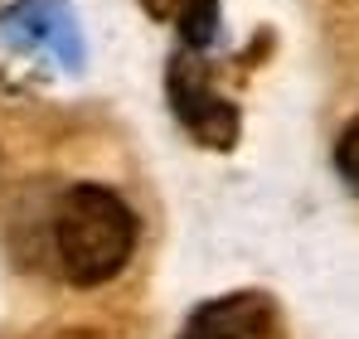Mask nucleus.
Returning <instances> with one entry per match:
<instances>
[{
	"mask_svg": "<svg viewBox=\"0 0 359 339\" xmlns=\"http://www.w3.org/2000/svg\"><path fill=\"white\" fill-rule=\"evenodd\" d=\"M141 242V219L112 184H73L54 209V257L68 286H107L126 272Z\"/></svg>",
	"mask_w": 359,
	"mask_h": 339,
	"instance_id": "1",
	"label": "nucleus"
},
{
	"mask_svg": "<svg viewBox=\"0 0 359 339\" xmlns=\"http://www.w3.org/2000/svg\"><path fill=\"white\" fill-rule=\"evenodd\" d=\"M165 97H170V112L180 116V126L209 146V151H233L243 131L238 107L219 92L214 83V68L204 63V49H175L165 63Z\"/></svg>",
	"mask_w": 359,
	"mask_h": 339,
	"instance_id": "2",
	"label": "nucleus"
},
{
	"mask_svg": "<svg viewBox=\"0 0 359 339\" xmlns=\"http://www.w3.org/2000/svg\"><path fill=\"white\" fill-rule=\"evenodd\" d=\"M0 49L29 54L44 68L78 73L83 68V29L63 0H20L0 15Z\"/></svg>",
	"mask_w": 359,
	"mask_h": 339,
	"instance_id": "3",
	"label": "nucleus"
},
{
	"mask_svg": "<svg viewBox=\"0 0 359 339\" xmlns=\"http://www.w3.org/2000/svg\"><path fill=\"white\" fill-rule=\"evenodd\" d=\"M180 339H287V320L267 291H229L204 300L184 320Z\"/></svg>",
	"mask_w": 359,
	"mask_h": 339,
	"instance_id": "4",
	"label": "nucleus"
},
{
	"mask_svg": "<svg viewBox=\"0 0 359 339\" xmlns=\"http://www.w3.org/2000/svg\"><path fill=\"white\" fill-rule=\"evenodd\" d=\"M146 15L170 20L184 49H209L219 39V0H141Z\"/></svg>",
	"mask_w": 359,
	"mask_h": 339,
	"instance_id": "5",
	"label": "nucleus"
},
{
	"mask_svg": "<svg viewBox=\"0 0 359 339\" xmlns=\"http://www.w3.org/2000/svg\"><path fill=\"white\" fill-rule=\"evenodd\" d=\"M335 170H340V179L359 194V116L340 131V141H335Z\"/></svg>",
	"mask_w": 359,
	"mask_h": 339,
	"instance_id": "6",
	"label": "nucleus"
},
{
	"mask_svg": "<svg viewBox=\"0 0 359 339\" xmlns=\"http://www.w3.org/2000/svg\"><path fill=\"white\" fill-rule=\"evenodd\" d=\"M54 339H97V330H59Z\"/></svg>",
	"mask_w": 359,
	"mask_h": 339,
	"instance_id": "7",
	"label": "nucleus"
}]
</instances>
